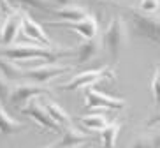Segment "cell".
I'll use <instances>...</instances> for the list:
<instances>
[{"instance_id":"6da1fadb","label":"cell","mask_w":160,"mask_h":148,"mask_svg":"<svg viewBox=\"0 0 160 148\" xmlns=\"http://www.w3.org/2000/svg\"><path fill=\"white\" fill-rule=\"evenodd\" d=\"M76 49H62V48H46L39 44H11V46H2L0 48V57L9 58L12 62H23L21 69L37 64H53L55 60L62 57H74Z\"/></svg>"},{"instance_id":"7a4b0ae2","label":"cell","mask_w":160,"mask_h":148,"mask_svg":"<svg viewBox=\"0 0 160 148\" xmlns=\"http://www.w3.org/2000/svg\"><path fill=\"white\" fill-rule=\"evenodd\" d=\"M104 46L108 48L109 57L113 60V64H118L122 53L125 51L128 44V27H127V19L123 16L116 14L111 18L108 28L104 30V37H102Z\"/></svg>"},{"instance_id":"3957f363","label":"cell","mask_w":160,"mask_h":148,"mask_svg":"<svg viewBox=\"0 0 160 148\" xmlns=\"http://www.w3.org/2000/svg\"><path fill=\"white\" fill-rule=\"evenodd\" d=\"M123 9L130 16V25L137 37L151 41L157 46H160V16L139 13L134 5H125Z\"/></svg>"},{"instance_id":"277c9868","label":"cell","mask_w":160,"mask_h":148,"mask_svg":"<svg viewBox=\"0 0 160 148\" xmlns=\"http://www.w3.org/2000/svg\"><path fill=\"white\" fill-rule=\"evenodd\" d=\"M106 79H109V81H116V72H114L113 67H109V65H102V67H97V69H90V71L78 72V74L72 76L67 83L60 85V90L74 92V90H79V88L93 86L95 83L106 81Z\"/></svg>"},{"instance_id":"5b68a950","label":"cell","mask_w":160,"mask_h":148,"mask_svg":"<svg viewBox=\"0 0 160 148\" xmlns=\"http://www.w3.org/2000/svg\"><path fill=\"white\" fill-rule=\"evenodd\" d=\"M72 71V65H62V64H39V65L28 67L23 69V79L37 85H44L46 86L49 81H55L57 78L63 76L65 72Z\"/></svg>"},{"instance_id":"8992f818","label":"cell","mask_w":160,"mask_h":148,"mask_svg":"<svg viewBox=\"0 0 160 148\" xmlns=\"http://www.w3.org/2000/svg\"><path fill=\"white\" fill-rule=\"evenodd\" d=\"M127 108V100L122 97L109 95L106 92L88 86L85 92V110H111V111H120Z\"/></svg>"},{"instance_id":"52a82bcc","label":"cell","mask_w":160,"mask_h":148,"mask_svg":"<svg viewBox=\"0 0 160 148\" xmlns=\"http://www.w3.org/2000/svg\"><path fill=\"white\" fill-rule=\"evenodd\" d=\"M42 94H51V90L44 85H37L32 81H23V83H16L11 86V94H9V104L16 110H23V106L32 99H37Z\"/></svg>"},{"instance_id":"ba28073f","label":"cell","mask_w":160,"mask_h":148,"mask_svg":"<svg viewBox=\"0 0 160 148\" xmlns=\"http://www.w3.org/2000/svg\"><path fill=\"white\" fill-rule=\"evenodd\" d=\"M46 25H49V27H63L67 30H72L83 41H90V39L99 37V19L93 14H90L83 21H48Z\"/></svg>"},{"instance_id":"9c48e42d","label":"cell","mask_w":160,"mask_h":148,"mask_svg":"<svg viewBox=\"0 0 160 148\" xmlns=\"http://www.w3.org/2000/svg\"><path fill=\"white\" fill-rule=\"evenodd\" d=\"M21 33H23L28 41H33V43L39 44V46L57 48L55 43L49 39V35L44 32L42 25L37 23V21H35L30 14H27V13H23V19H21Z\"/></svg>"},{"instance_id":"30bf717a","label":"cell","mask_w":160,"mask_h":148,"mask_svg":"<svg viewBox=\"0 0 160 148\" xmlns=\"http://www.w3.org/2000/svg\"><path fill=\"white\" fill-rule=\"evenodd\" d=\"M21 113H23V115H27V116H30L32 120H35V122L42 127V129L51 130V132H62V129L58 127L57 124H55V122H53V118L48 115V111L44 110L42 102H39L37 99L28 100V102L23 106Z\"/></svg>"},{"instance_id":"8fae6325","label":"cell","mask_w":160,"mask_h":148,"mask_svg":"<svg viewBox=\"0 0 160 148\" xmlns=\"http://www.w3.org/2000/svg\"><path fill=\"white\" fill-rule=\"evenodd\" d=\"M95 143V138L88 132H83L78 127H67L62 130V138L58 143H55L57 148H74V146H81V145H92Z\"/></svg>"},{"instance_id":"7c38bea8","label":"cell","mask_w":160,"mask_h":148,"mask_svg":"<svg viewBox=\"0 0 160 148\" xmlns=\"http://www.w3.org/2000/svg\"><path fill=\"white\" fill-rule=\"evenodd\" d=\"M21 19H23V13L18 9L7 14V19L2 27V37H0V43L4 46H11L16 41L18 33L21 32Z\"/></svg>"},{"instance_id":"4fadbf2b","label":"cell","mask_w":160,"mask_h":148,"mask_svg":"<svg viewBox=\"0 0 160 148\" xmlns=\"http://www.w3.org/2000/svg\"><path fill=\"white\" fill-rule=\"evenodd\" d=\"M104 49V43L102 37H95L90 41H83L81 46L76 48V60L78 64H88L93 58H97Z\"/></svg>"},{"instance_id":"5bb4252c","label":"cell","mask_w":160,"mask_h":148,"mask_svg":"<svg viewBox=\"0 0 160 148\" xmlns=\"http://www.w3.org/2000/svg\"><path fill=\"white\" fill-rule=\"evenodd\" d=\"M42 106H44V110L48 111V115L51 116L53 122H55L62 130L74 125V124H72L71 115H69V113H67V111L63 110L58 102H55V100H51V99H44L42 100Z\"/></svg>"},{"instance_id":"9a60e30c","label":"cell","mask_w":160,"mask_h":148,"mask_svg":"<svg viewBox=\"0 0 160 148\" xmlns=\"http://www.w3.org/2000/svg\"><path fill=\"white\" fill-rule=\"evenodd\" d=\"M51 13L57 14L62 21H83V19H86L90 16L88 9L78 4L65 5V7H55Z\"/></svg>"},{"instance_id":"2e32d148","label":"cell","mask_w":160,"mask_h":148,"mask_svg":"<svg viewBox=\"0 0 160 148\" xmlns=\"http://www.w3.org/2000/svg\"><path fill=\"white\" fill-rule=\"evenodd\" d=\"M27 129V125L14 120L5 111L4 102H0V136H14Z\"/></svg>"},{"instance_id":"e0dca14e","label":"cell","mask_w":160,"mask_h":148,"mask_svg":"<svg viewBox=\"0 0 160 148\" xmlns=\"http://www.w3.org/2000/svg\"><path fill=\"white\" fill-rule=\"evenodd\" d=\"M127 148H160V129L136 134Z\"/></svg>"},{"instance_id":"ac0fdd59","label":"cell","mask_w":160,"mask_h":148,"mask_svg":"<svg viewBox=\"0 0 160 148\" xmlns=\"http://www.w3.org/2000/svg\"><path fill=\"white\" fill-rule=\"evenodd\" d=\"M123 124L120 120H113L108 122V125L100 130L99 134V141L102 143L104 148H116V141H118V134L122 130Z\"/></svg>"},{"instance_id":"d6986e66","label":"cell","mask_w":160,"mask_h":148,"mask_svg":"<svg viewBox=\"0 0 160 148\" xmlns=\"http://www.w3.org/2000/svg\"><path fill=\"white\" fill-rule=\"evenodd\" d=\"M108 116L102 115V113H88V115L79 116V124L92 132H100L108 125Z\"/></svg>"},{"instance_id":"ffe728a7","label":"cell","mask_w":160,"mask_h":148,"mask_svg":"<svg viewBox=\"0 0 160 148\" xmlns=\"http://www.w3.org/2000/svg\"><path fill=\"white\" fill-rule=\"evenodd\" d=\"M0 74H4L9 81H19L23 79V69L21 65L9 58H2L0 57Z\"/></svg>"},{"instance_id":"44dd1931","label":"cell","mask_w":160,"mask_h":148,"mask_svg":"<svg viewBox=\"0 0 160 148\" xmlns=\"http://www.w3.org/2000/svg\"><path fill=\"white\" fill-rule=\"evenodd\" d=\"M14 2L19 5H25V7H30V9L44 11V13H51L55 9L51 0H14Z\"/></svg>"},{"instance_id":"7402d4cb","label":"cell","mask_w":160,"mask_h":148,"mask_svg":"<svg viewBox=\"0 0 160 148\" xmlns=\"http://www.w3.org/2000/svg\"><path fill=\"white\" fill-rule=\"evenodd\" d=\"M150 90H151V95H153V102H155V106L160 110V65H157L153 74H151Z\"/></svg>"},{"instance_id":"603a6c76","label":"cell","mask_w":160,"mask_h":148,"mask_svg":"<svg viewBox=\"0 0 160 148\" xmlns=\"http://www.w3.org/2000/svg\"><path fill=\"white\" fill-rule=\"evenodd\" d=\"M160 9V0H139L137 11L144 13V14H157V11Z\"/></svg>"},{"instance_id":"cb8c5ba5","label":"cell","mask_w":160,"mask_h":148,"mask_svg":"<svg viewBox=\"0 0 160 148\" xmlns=\"http://www.w3.org/2000/svg\"><path fill=\"white\" fill-rule=\"evenodd\" d=\"M11 81L4 74H0V102H9V94H11Z\"/></svg>"},{"instance_id":"d4e9b609","label":"cell","mask_w":160,"mask_h":148,"mask_svg":"<svg viewBox=\"0 0 160 148\" xmlns=\"http://www.w3.org/2000/svg\"><path fill=\"white\" fill-rule=\"evenodd\" d=\"M0 11H2L4 14H9V13H12L14 9H11L9 0H0Z\"/></svg>"},{"instance_id":"484cf974","label":"cell","mask_w":160,"mask_h":148,"mask_svg":"<svg viewBox=\"0 0 160 148\" xmlns=\"http://www.w3.org/2000/svg\"><path fill=\"white\" fill-rule=\"evenodd\" d=\"M53 5H58V7H65V5H72L74 0H51Z\"/></svg>"},{"instance_id":"4316f807","label":"cell","mask_w":160,"mask_h":148,"mask_svg":"<svg viewBox=\"0 0 160 148\" xmlns=\"http://www.w3.org/2000/svg\"><path fill=\"white\" fill-rule=\"evenodd\" d=\"M146 124H148V125H160V113H157L155 116H151Z\"/></svg>"},{"instance_id":"83f0119b","label":"cell","mask_w":160,"mask_h":148,"mask_svg":"<svg viewBox=\"0 0 160 148\" xmlns=\"http://www.w3.org/2000/svg\"><path fill=\"white\" fill-rule=\"evenodd\" d=\"M74 148H90V145H81V146H74Z\"/></svg>"},{"instance_id":"f1b7e54d","label":"cell","mask_w":160,"mask_h":148,"mask_svg":"<svg viewBox=\"0 0 160 148\" xmlns=\"http://www.w3.org/2000/svg\"><path fill=\"white\" fill-rule=\"evenodd\" d=\"M2 27H4V23L0 21V37H2Z\"/></svg>"},{"instance_id":"f546056e","label":"cell","mask_w":160,"mask_h":148,"mask_svg":"<svg viewBox=\"0 0 160 148\" xmlns=\"http://www.w3.org/2000/svg\"><path fill=\"white\" fill-rule=\"evenodd\" d=\"M44 148H57L55 145H48V146H44Z\"/></svg>"},{"instance_id":"4dcf8cb0","label":"cell","mask_w":160,"mask_h":148,"mask_svg":"<svg viewBox=\"0 0 160 148\" xmlns=\"http://www.w3.org/2000/svg\"><path fill=\"white\" fill-rule=\"evenodd\" d=\"M93 2H104V0H93Z\"/></svg>"}]
</instances>
